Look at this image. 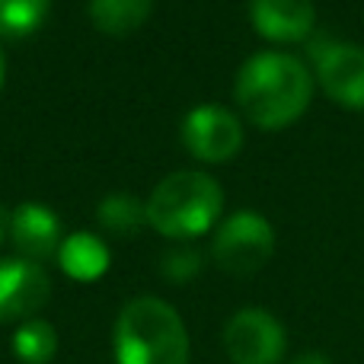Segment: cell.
<instances>
[{
    "instance_id": "1",
    "label": "cell",
    "mask_w": 364,
    "mask_h": 364,
    "mask_svg": "<svg viewBox=\"0 0 364 364\" xmlns=\"http://www.w3.org/2000/svg\"><path fill=\"white\" fill-rule=\"evenodd\" d=\"M233 96L252 125L278 132L307 112L314 77L301 58L284 51H259L237 70Z\"/></svg>"
},
{
    "instance_id": "2",
    "label": "cell",
    "mask_w": 364,
    "mask_h": 364,
    "mask_svg": "<svg viewBox=\"0 0 364 364\" xmlns=\"http://www.w3.org/2000/svg\"><path fill=\"white\" fill-rule=\"evenodd\" d=\"M119 364H188V333L176 310L160 297H134L115 320Z\"/></svg>"
},
{
    "instance_id": "3",
    "label": "cell",
    "mask_w": 364,
    "mask_h": 364,
    "mask_svg": "<svg viewBox=\"0 0 364 364\" xmlns=\"http://www.w3.org/2000/svg\"><path fill=\"white\" fill-rule=\"evenodd\" d=\"M224 192L208 173H170L147 201V224L170 240H192L208 233L220 218Z\"/></svg>"
},
{
    "instance_id": "4",
    "label": "cell",
    "mask_w": 364,
    "mask_h": 364,
    "mask_svg": "<svg viewBox=\"0 0 364 364\" xmlns=\"http://www.w3.org/2000/svg\"><path fill=\"white\" fill-rule=\"evenodd\" d=\"M214 262L230 275H252L275 252V230L256 211H237L214 233Z\"/></svg>"
},
{
    "instance_id": "5",
    "label": "cell",
    "mask_w": 364,
    "mask_h": 364,
    "mask_svg": "<svg viewBox=\"0 0 364 364\" xmlns=\"http://www.w3.org/2000/svg\"><path fill=\"white\" fill-rule=\"evenodd\" d=\"M284 326L269 310H240L224 329V348L233 364H278L284 358Z\"/></svg>"
},
{
    "instance_id": "6",
    "label": "cell",
    "mask_w": 364,
    "mask_h": 364,
    "mask_svg": "<svg viewBox=\"0 0 364 364\" xmlns=\"http://www.w3.org/2000/svg\"><path fill=\"white\" fill-rule=\"evenodd\" d=\"M182 144L205 164H224L243 147V125L224 106H198L182 122Z\"/></svg>"
},
{
    "instance_id": "7",
    "label": "cell",
    "mask_w": 364,
    "mask_h": 364,
    "mask_svg": "<svg viewBox=\"0 0 364 364\" xmlns=\"http://www.w3.org/2000/svg\"><path fill=\"white\" fill-rule=\"evenodd\" d=\"M316 80L323 93L346 109H364V48L355 42H329L314 48Z\"/></svg>"
},
{
    "instance_id": "8",
    "label": "cell",
    "mask_w": 364,
    "mask_h": 364,
    "mask_svg": "<svg viewBox=\"0 0 364 364\" xmlns=\"http://www.w3.org/2000/svg\"><path fill=\"white\" fill-rule=\"evenodd\" d=\"M51 297L45 269L29 259H0V323L38 314Z\"/></svg>"
},
{
    "instance_id": "9",
    "label": "cell",
    "mask_w": 364,
    "mask_h": 364,
    "mask_svg": "<svg viewBox=\"0 0 364 364\" xmlns=\"http://www.w3.org/2000/svg\"><path fill=\"white\" fill-rule=\"evenodd\" d=\"M252 26L269 42H304L316 26L314 0H250Z\"/></svg>"
},
{
    "instance_id": "10",
    "label": "cell",
    "mask_w": 364,
    "mask_h": 364,
    "mask_svg": "<svg viewBox=\"0 0 364 364\" xmlns=\"http://www.w3.org/2000/svg\"><path fill=\"white\" fill-rule=\"evenodd\" d=\"M10 240L19 250V259H29V262H42L48 256H58V250H61L58 214L48 211L45 205L26 201L10 214Z\"/></svg>"
},
{
    "instance_id": "11",
    "label": "cell",
    "mask_w": 364,
    "mask_h": 364,
    "mask_svg": "<svg viewBox=\"0 0 364 364\" xmlns=\"http://www.w3.org/2000/svg\"><path fill=\"white\" fill-rule=\"evenodd\" d=\"M58 262H61L64 275H70L74 282H96L109 269V250L93 233H74L61 243Z\"/></svg>"
},
{
    "instance_id": "12",
    "label": "cell",
    "mask_w": 364,
    "mask_h": 364,
    "mask_svg": "<svg viewBox=\"0 0 364 364\" xmlns=\"http://www.w3.org/2000/svg\"><path fill=\"white\" fill-rule=\"evenodd\" d=\"M154 0H90V19L96 29L109 36H125L144 26L151 16Z\"/></svg>"
},
{
    "instance_id": "13",
    "label": "cell",
    "mask_w": 364,
    "mask_h": 364,
    "mask_svg": "<svg viewBox=\"0 0 364 364\" xmlns=\"http://www.w3.org/2000/svg\"><path fill=\"white\" fill-rule=\"evenodd\" d=\"M96 218H100V224L106 227V230L119 233V237H134L147 220V205H141V201L128 192H115L100 201Z\"/></svg>"
},
{
    "instance_id": "14",
    "label": "cell",
    "mask_w": 364,
    "mask_h": 364,
    "mask_svg": "<svg viewBox=\"0 0 364 364\" xmlns=\"http://www.w3.org/2000/svg\"><path fill=\"white\" fill-rule=\"evenodd\" d=\"M58 352L55 326L45 320H29L13 333V355L23 364H48Z\"/></svg>"
},
{
    "instance_id": "15",
    "label": "cell",
    "mask_w": 364,
    "mask_h": 364,
    "mask_svg": "<svg viewBox=\"0 0 364 364\" xmlns=\"http://www.w3.org/2000/svg\"><path fill=\"white\" fill-rule=\"evenodd\" d=\"M51 0H0V36H32L48 16Z\"/></svg>"
},
{
    "instance_id": "16",
    "label": "cell",
    "mask_w": 364,
    "mask_h": 364,
    "mask_svg": "<svg viewBox=\"0 0 364 364\" xmlns=\"http://www.w3.org/2000/svg\"><path fill=\"white\" fill-rule=\"evenodd\" d=\"M164 275L170 278V282H188V278L198 275L201 269V256L195 250H170L164 256Z\"/></svg>"
},
{
    "instance_id": "17",
    "label": "cell",
    "mask_w": 364,
    "mask_h": 364,
    "mask_svg": "<svg viewBox=\"0 0 364 364\" xmlns=\"http://www.w3.org/2000/svg\"><path fill=\"white\" fill-rule=\"evenodd\" d=\"M291 364H333V361H329L323 352H304V355H297Z\"/></svg>"
},
{
    "instance_id": "18",
    "label": "cell",
    "mask_w": 364,
    "mask_h": 364,
    "mask_svg": "<svg viewBox=\"0 0 364 364\" xmlns=\"http://www.w3.org/2000/svg\"><path fill=\"white\" fill-rule=\"evenodd\" d=\"M6 233H10V214H6L4 208H0V243H4Z\"/></svg>"
},
{
    "instance_id": "19",
    "label": "cell",
    "mask_w": 364,
    "mask_h": 364,
    "mask_svg": "<svg viewBox=\"0 0 364 364\" xmlns=\"http://www.w3.org/2000/svg\"><path fill=\"white\" fill-rule=\"evenodd\" d=\"M0 87H4V51H0Z\"/></svg>"
}]
</instances>
